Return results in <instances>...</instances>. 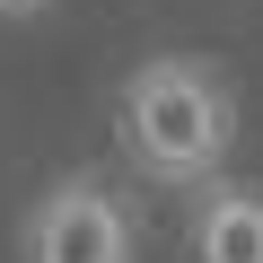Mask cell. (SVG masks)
<instances>
[{
  "mask_svg": "<svg viewBox=\"0 0 263 263\" xmlns=\"http://www.w3.org/2000/svg\"><path fill=\"white\" fill-rule=\"evenodd\" d=\"M114 149L158 193H202L237 149V79L202 53H149L114 88Z\"/></svg>",
  "mask_w": 263,
  "mask_h": 263,
  "instance_id": "1",
  "label": "cell"
},
{
  "mask_svg": "<svg viewBox=\"0 0 263 263\" xmlns=\"http://www.w3.org/2000/svg\"><path fill=\"white\" fill-rule=\"evenodd\" d=\"M18 263H141V228L105 176H53L18 219Z\"/></svg>",
  "mask_w": 263,
  "mask_h": 263,
  "instance_id": "2",
  "label": "cell"
},
{
  "mask_svg": "<svg viewBox=\"0 0 263 263\" xmlns=\"http://www.w3.org/2000/svg\"><path fill=\"white\" fill-rule=\"evenodd\" d=\"M184 254L193 263H263V184H202L193 219H184Z\"/></svg>",
  "mask_w": 263,
  "mask_h": 263,
  "instance_id": "3",
  "label": "cell"
},
{
  "mask_svg": "<svg viewBox=\"0 0 263 263\" xmlns=\"http://www.w3.org/2000/svg\"><path fill=\"white\" fill-rule=\"evenodd\" d=\"M53 0H0V18H44Z\"/></svg>",
  "mask_w": 263,
  "mask_h": 263,
  "instance_id": "4",
  "label": "cell"
}]
</instances>
